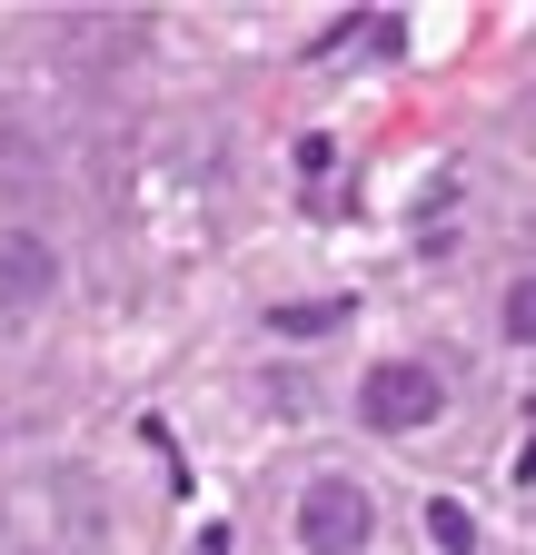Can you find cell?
<instances>
[{
  "instance_id": "6da1fadb",
  "label": "cell",
  "mask_w": 536,
  "mask_h": 555,
  "mask_svg": "<svg viewBox=\"0 0 536 555\" xmlns=\"http://www.w3.org/2000/svg\"><path fill=\"white\" fill-rule=\"evenodd\" d=\"M437 406H447V387H437V367H418V358L368 367V387H358V416H368L378 437H418V427H437Z\"/></svg>"
},
{
  "instance_id": "7a4b0ae2",
  "label": "cell",
  "mask_w": 536,
  "mask_h": 555,
  "mask_svg": "<svg viewBox=\"0 0 536 555\" xmlns=\"http://www.w3.org/2000/svg\"><path fill=\"white\" fill-rule=\"evenodd\" d=\"M368 535H378L368 486H348V476H318L308 496H298V545H308V555H358Z\"/></svg>"
},
{
  "instance_id": "3957f363",
  "label": "cell",
  "mask_w": 536,
  "mask_h": 555,
  "mask_svg": "<svg viewBox=\"0 0 536 555\" xmlns=\"http://www.w3.org/2000/svg\"><path fill=\"white\" fill-rule=\"evenodd\" d=\"M60 298V248L40 229H0V308H40Z\"/></svg>"
},
{
  "instance_id": "277c9868",
  "label": "cell",
  "mask_w": 536,
  "mask_h": 555,
  "mask_svg": "<svg viewBox=\"0 0 536 555\" xmlns=\"http://www.w3.org/2000/svg\"><path fill=\"white\" fill-rule=\"evenodd\" d=\"M427 535H437V555H477V516L457 496H427Z\"/></svg>"
},
{
  "instance_id": "5b68a950",
  "label": "cell",
  "mask_w": 536,
  "mask_h": 555,
  "mask_svg": "<svg viewBox=\"0 0 536 555\" xmlns=\"http://www.w3.org/2000/svg\"><path fill=\"white\" fill-rule=\"evenodd\" d=\"M339 318H348V298H308V308H268V327H279V337H328Z\"/></svg>"
},
{
  "instance_id": "8992f818",
  "label": "cell",
  "mask_w": 536,
  "mask_h": 555,
  "mask_svg": "<svg viewBox=\"0 0 536 555\" xmlns=\"http://www.w3.org/2000/svg\"><path fill=\"white\" fill-rule=\"evenodd\" d=\"M497 327H507L516 347H536V278H516V288H507V308H497Z\"/></svg>"
},
{
  "instance_id": "52a82bcc",
  "label": "cell",
  "mask_w": 536,
  "mask_h": 555,
  "mask_svg": "<svg viewBox=\"0 0 536 555\" xmlns=\"http://www.w3.org/2000/svg\"><path fill=\"white\" fill-rule=\"evenodd\" d=\"M339 169V139H298V179H328Z\"/></svg>"
},
{
  "instance_id": "ba28073f",
  "label": "cell",
  "mask_w": 536,
  "mask_h": 555,
  "mask_svg": "<svg viewBox=\"0 0 536 555\" xmlns=\"http://www.w3.org/2000/svg\"><path fill=\"white\" fill-rule=\"evenodd\" d=\"M516 476H526V486H536V437H526V456H516Z\"/></svg>"
}]
</instances>
